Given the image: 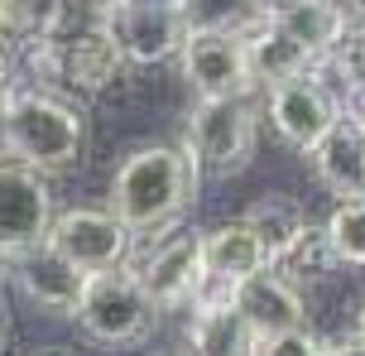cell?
<instances>
[{
    "label": "cell",
    "mask_w": 365,
    "mask_h": 356,
    "mask_svg": "<svg viewBox=\"0 0 365 356\" xmlns=\"http://www.w3.org/2000/svg\"><path fill=\"white\" fill-rule=\"evenodd\" d=\"M240 222L250 226V236L259 241L264 260L274 265L293 245V236L308 226V212H303V203H298V198H289V193H259L255 203L240 212Z\"/></svg>",
    "instance_id": "obj_19"
},
{
    "label": "cell",
    "mask_w": 365,
    "mask_h": 356,
    "mask_svg": "<svg viewBox=\"0 0 365 356\" xmlns=\"http://www.w3.org/2000/svg\"><path fill=\"white\" fill-rule=\"evenodd\" d=\"M341 116L336 92H327L322 82L312 77H293L279 82L269 92H259V121L274 131V140L293 154H308L322 135L331 131V121Z\"/></svg>",
    "instance_id": "obj_10"
},
{
    "label": "cell",
    "mask_w": 365,
    "mask_h": 356,
    "mask_svg": "<svg viewBox=\"0 0 365 356\" xmlns=\"http://www.w3.org/2000/svg\"><path fill=\"white\" fill-rule=\"evenodd\" d=\"M187 347L182 356H255V332L240 322L221 284H202V294L187 303Z\"/></svg>",
    "instance_id": "obj_14"
},
{
    "label": "cell",
    "mask_w": 365,
    "mask_h": 356,
    "mask_svg": "<svg viewBox=\"0 0 365 356\" xmlns=\"http://www.w3.org/2000/svg\"><path fill=\"white\" fill-rule=\"evenodd\" d=\"M226 299L240 313V322L255 332V342L293 332V327H308V299H303V289H293L279 270H259L250 280L231 284Z\"/></svg>",
    "instance_id": "obj_11"
},
{
    "label": "cell",
    "mask_w": 365,
    "mask_h": 356,
    "mask_svg": "<svg viewBox=\"0 0 365 356\" xmlns=\"http://www.w3.org/2000/svg\"><path fill=\"white\" fill-rule=\"evenodd\" d=\"M10 284L34 303L38 313L73 322L77 303H82V289H87V275H77L73 265L58 260L48 245H38V250H29V255L10 260Z\"/></svg>",
    "instance_id": "obj_15"
},
{
    "label": "cell",
    "mask_w": 365,
    "mask_h": 356,
    "mask_svg": "<svg viewBox=\"0 0 365 356\" xmlns=\"http://www.w3.org/2000/svg\"><path fill=\"white\" fill-rule=\"evenodd\" d=\"M259 270H269V260H264L259 241L250 236V226L240 222V217L236 222L212 226V231H202V275H207V284L231 289V284L250 280V275H259Z\"/></svg>",
    "instance_id": "obj_17"
},
{
    "label": "cell",
    "mask_w": 365,
    "mask_h": 356,
    "mask_svg": "<svg viewBox=\"0 0 365 356\" xmlns=\"http://www.w3.org/2000/svg\"><path fill=\"white\" fill-rule=\"evenodd\" d=\"M58 217V193L43 173L24 169L15 159L0 164V260H19L48 241Z\"/></svg>",
    "instance_id": "obj_8"
},
{
    "label": "cell",
    "mask_w": 365,
    "mask_h": 356,
    "mask_svg": "<svg viewBox=\"0 0 365 356\" xmlns=\"http://www.w3.org/2000/svg\"><path fill=\"white\" fill-rule=\"evenodd\" d=\"M87 140H91V126L77 101L43 92V87H29V82H15L5 92V150H10L15 164L43 173L53 183L58 173L82 164Z\"/></svg>",
    "instance_id": "obj_2"
},
{
    "label": "cell",
    "mask_w": 365,
    "mask_h": 356,
    "mask_svg": "<svg viewBox=\"0 0 365 356\" xmlns=\"http://www.w3.org/2000/svg\"><path fill=\"white\" fill-rule=\"evenodd\" d=\"M341 116H351L356 126H365V77H356L346 92H341Z\"/></svg>",
    "instance_id": "obj_25"
},
{
    "label": "cell",
    "mask_w": 365,
    "mask_h": 356,
    "mask_svg": "<svg viewBox=\"0 0 365 356\" xmlns=\"http://www.w3.org/2000/svg\"><path fill=\"white\" fill-rule=\"evenodd\" d=\"M356 5H361V15H365V0H356Z\"/></svg>",
    "instance_id": "obj_35"
},
{
    "label": "cell",
    "mask_w": 365,
    "mask_h": 356,
    "mask_svg": "<svg viewBox=\"0 0 365 356\" xmlns=\"http://www.w3.org/2000/svg\"><path fill=\"white\" fill-rule=\"evenodd\" d=\"M259 96H231V101H192L182 121V154L197 183H231L255 164L259 154Z\"/></svg>",
    "instance_id": "obj_4"
},
{
    "label": "cell",
    "mask_w": 365,
    "mask_h": 356,
    "mask_svg": "<svg viewBox=\"0 0 365 356\" xmlns=\"http://www.w3.org/2000/svg\"><path fill=\"white\" fill-rule=\"evenodd\" d=\"M341 5H356V0H341Z\"/></svg>",
    "instance_id": "obj_36"
},
{
    "label": "cell",
    "mask_w": 365,
    "mask_h": 356,
    "mask_svg": "<svg viewBox=\"0 0 365 356\" xmlns=\"http://www.w3.org/2000/svg\"><path fill=\"white\" fill-rule=\"evenodd\" d=\"M197 178L187 169V154L178 140H145L115 164L106 183V212L125 226L130 250L145 245L168 226L182 222V212L197 198Z\"/></svg>",
    "instance_id": "obj_1"
},
{
    "label": "cell",
    "mask_w": 365,
    "mask_h": 356,
    "mask_svg": "<svg viewBox=\"0 0 365 356\" xmlns=\"http://www.w3.org/2000/svg\"><path fill=\"white\" fill-rule=\"evenodd\" d=\"M351 337H356V342H365V303L356 308V322H351Z\"/></svg>",
    "instance_id": "obj_30"
},
{
    "label": "cell",
    "mask_w": 365,
    "mask_h": 356,
    "mask_svg": "<svg viewBox=\"0 0 365 356\" xmlns=\"http://www.w3.org/2000/svg\"><path fill=\"white\" fill-rule=\"evenodd\" d=\"M0 356H5V352H0Z\"/></svg>",
    "instance_id": "obj_37"
},
{
    "label": "cell",
    "mask_w": 365,
    "mask_h": 356,
    "mask_svg": "<svg viewBox=\"0 0 365 356\" xmlns=\"http://www.w3.org/2000/svg\"><path fill=\"white\" fill-rule=\"evenodd\" d=\"M274 24L317 63V58H327L331 49L351 34L356 15H351V5H341V0H303L298 10H289V15L274 19Z\"/></svg>",
    "instance_id": "obj_18"
},
{
    "label": "cell",
    "mask_w": 365,
    "mask_h": 356,
    "mask_svg": "<svg viewBox=\"0 0 365 356\" xmlns=\"http://www.w3.org/2000/svg\"><path fill=\"white\" fill-rule=\"evenodd\" d=\"M5 327H10V322H5V313H0V342H5Z\"/></svg>",
    "instance_id": "obj_34"
},
{
    "label": "cell",
    "mask_w": 365,
    "mask_h": 356,
    "mask_svg": "<svg viewBox=\"0 0 365 356\" xmlns=\"http://www.w3.org/2000/svg\"><path fill=\"white\" fill-rule=\"evenodd\" d=\"M322 352H327V337L312 327H293V332L255 342V356H322Z\"/></svg>",
    "instance_id": "obj_24"
},
{
    "label": "cell",
    "mask_w": 365,
    "mask_h": 356,
    "mask_svg": "<svg viewBox=\"0 0 365 356\" xmlns=\"http://www.w3.org/2000/svg\"><path fill=\"white\" fill-rule=\"evenodd\" d=\"M82 5H91V10H96V15H110V10H115V5H120V0H82Z\"/></svg>",
    "instance_id": "obj_31"
},
{
    "label": "cell",
    "mask_w": 365,
    "mask_h": 356,
    "mask_svg": "<svg viewBox=\"0 0 365 356\" xmlns=\"http://www.w3.org/2000/svg\"><path fill=\"white\" fill-rule=\"evenodd\" d=\"M106 24L120 58H125V68H164V63L178 58L182 39H187V24L173 10H120L115 5L106 15Z\"/></svg>",
    "instance_id": "obj_13"
},
{
    "label": "cell",
    "mask_w": 365,
    "mask_h": 356,
    "mask_svg": "<svg viewBox=\"0 0 365 356\" xmlns=\"http://www.w3.org/2000/svg\"><path fill=\"white\" fill-rule=\"evenodd\" d=\"M15 68L24 73L19 82L43 87V92H58V96H68V101H101V96H110L130 73L120 49H115V39H110L106 15L77 39H43V44H29L24 54H15Z\"/></svg>",
    "instance_id": "obj_3"
},
{
    "label": "cell",
    "mask_w": 365,
    "mask_h": 356,
    "mask_svg": "<svg viewBox=\"0 0 365 356\" xmlns=\"http://www.w3.org/2000/svg\"><path fill=\"white\" fill-rule=\"evenodd\" d=\"M178 15L187 29H245L250 24V0H182Z\"/></svg>",
    "instance_id": "obj_23"
},
{
    "label": "cell",
    "mask_w": 365,
    "mask_h": 356,
    "mask_svg": "<svg viewBox=\"0 0 365 356\" xmlns=\"http://www.w3.org/2000/svg\"><path fill=\"white\" fill-rule=\"evenodd\" d=\"M48 250L58 260H68L77 275H110L125 270L130 260V236L125 226L110 217L106 207H58L53 226H48Z\"/></svg>",
    "instance_id": "obj_9"
},
{
    "label": "cell",
    "mask_w": 365,
    "mask_h": 356,
    "mask_svg": "<svg viewBox=\"0 0 365 356\" xmlns=\"http://www.w3.org/2000/svg\"><path fill=\"white\" fill-rule=\"evenodd\" d=\"M10 284V260H0V289Z\"/></svg>",
    "instance_id": "obj_33"
},
{
    "label": "cell",
    "mask_w": 365,
    "mask_h": 356,
    "mask_svg": "<svg viewBox=\"0 0 365 356\" xmlns=\"http://www.w3.org/2000/svg\"><path fill=\"white\" fill-rule=\"evenodd\" d=\"M125 275L140 284V294L149 308L164 313H187V303L202 294V231L197 226H168L159 236H149L145 245H135L125 260Z\"/></svg>",
    "instance_id": "obj_5"
},
{
    "label": "cell",
    "mask_w": 365,
    "mask_h": 356,
    "mask_svg": "<svg viewBox=\"0 0 365 356\" xmlns=\"http://www.w3.org/2000/svg\"><path fill=\"white\" fill-rule=\"evenodd\" d=\"M58 19V0H0V44L10 54H24L29 44L48 39Z\"/></svg>",
    "instance_id": "obj_21"
},
{
    "label": "cell",
    "mask_w": 365,
    "mask_h": 356,
    "mask_svg": "<svg viewBox=\"0 0 365 356\" xmlns=\"http://www.w3.org/2000/svg\"><path fill=\"white\" fill-rule=\"evenodd\" d=\"M322 356H365V342H356V337L327 342V352H322Z\"/></svg>",
    "instance_id": "obj_29"
},
{
    "label": "cell",
    "mask_w": 365,
    "mask_h": 356,
    "mask_svg": "<svg viewBox=\"0 0 365 356\" xmlns=\"http://www.w3.org/2000/svg\"><path fill=\"white\" fill-rule=\"evenodd\" d=\"M303 159L331 203H365V126H356L351 116H336L331 131Z\"/></svg>",
    "instance_id": "obj_12"
},
{
    "label": "cell",
    "mask_w": 365,
    "mask_h": 356,
    "mask_svg": "<svg viewBox=\"0 0 365 356\" xmlns=\"http://www.w3.org/2000/svg\"><path fill=\"white\" fill-rule=\"evenodd\" d=\"M10 159V150H5V96H0V164Z\"/></svg>",
    "instance_id": "obj_32"
},
{
    "label": "cell",
    "mask_w": 365,
    "mask_h": 356,
    "mask_svg": "<svg viewBox=\"0 0 365 356\" xmlns=\"http://www.w3.org/2000/svg\"><path fill=\"white\" fill-rule=\"evenodd\" d=\"M178 77L187 82L192 101H231V96H255L250 68H245V44L240 29H187L178 49Z\"/></svg>",
    "instance_id": "obj_7"
},
{
    "label": "cell",
    "mask_w": 365,
    "mask_h": 356,
    "mask_svg": "<svg viewBox=\"0 0 365 356\" xmlns=\"http://www.w3.org/2000/svg\"><path fill=\"white\" fill-rule=\"evenodd\" d=\"M269 270H279L284 280L293 284V289H308V284H322V280H331L341 265H336V255H331V241H327V226L322 222H312L308 217V226L293 236V245L279 255V260L269 265Z\"/></svg>",
    "instance_id": "obj_20"
},
{
    "label": "cell",
    "mask_w": 365,
    "mask_h": 356,
    "mask_svg": "<svg viewBox=\"0 0 365 356\" xmlns=\"http://www.w3.org/2000/svg\"><path fill=\"white\" fill-rule=\"evenodd\" d=\"M182 0H120V10H173L178 15Z\"/></svg>",
    "instance_id": "obj_28"
},
{
    "label": "cell",
    "mask_w": 365,
    "mask_h": 356,
    "mask_svg": "<svg viewBox=\"0 0 365 356\" xmlns=\"http://www.w3.org/2000/svg\"><path fill=\"white\" fill-rule=\"evenodd\" d=\"M303 0H250V15L255 19H284L289 10H298Z\"/></svg>",
    "instance_id": "obj_26"
},
{
    "label": "cell",
    "mask_w": 365,
    "mask_h": 356,
    "mask_svg": "<svg viewBox=\"0 0 365 356\" xmlns=\"http://www.w3.org/2000/svg\"><path fill=\"white\" fill-rule=\"evenodd\" d=\"M73 327L87 342L106 347V352H130V347H145L159 327V313L149 308V299L140 294V284L130 280L125 270H110V275H91L82 289V303L73 313Z\"/></svg>",
    "instance_id": "obj_6"
},
{
    "label": "cell",
    "mask_w": 365,
    "mask_h": 356,
    "mask_svg": "<svg viewBox=\"0 0 365 356\" xmlns=\"http://www.w3.org/2000/svg\"><path fill=\"white\" fill-rule=\"evenodd\" d=\"M327 241L341 270H365V203H331Z\"/></svg>",
    "instance_id": "obj_22"
},
{
    "label": "cell",
    "mask_w": 365,
    "mask_h": 356,
    "mask_svg": "<svg viewBox=\"0 0 365 356\" xmlns=\"http://www.w3.org/2000/svg\"><path fill=\"white\" fill-rule=\"evenodd\" d=\"M240 44H245V68H250L255 96L279 87V82H293V77L312 73V58L303 54L274 19H250V24L240 29Z\"/></svg>",
    "instance_id": "obj_16"
},
{
    "label": "cell",
    "mask_w": 365,
    "mask_h": 356,
    "mask_svg": "<svg viewBox=\"0 0 365 356\" xmlns=\"http://www.w3.org/2000/svg\"><path fill=\"white\" fill-rule=\"evenodd\" d=\"M19 82V68H15V54H10V49H5V44H0V96L10 92V87H15Z\"/></svg>",
    "instance_id": "obj_27"
}]
</instances>
